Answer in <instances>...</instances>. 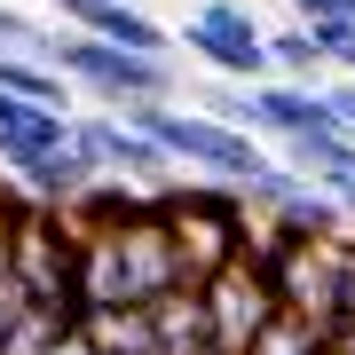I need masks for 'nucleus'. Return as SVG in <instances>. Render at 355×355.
<instances>
[{"label": "nucleus", "instance_id": "f257e3e1", "mask_svg": "<svg viewBox=\"0 0 355 355\" xmlns=\"http://www.w3.org/2000/svg\"><path fill=\"white\" fill-rule=\"evenodd\" d=\"M174 284H190V277H182L174 229H166L158 205L135 221H87L79 229V308H150Z\"/></svg>", "mask_w": 355, "mask_h": 355}, {"label": "nucleus", "instance_id": "f03ea898", "mask_svg": "<svg viewBox=\"0 0 355 355\" xmlns=\"http://www.w3.org/2000/svg\"><path fill=\"white\" fill-rule=\"evenodd\" d=\"M158 214L166 229H174V253H182V277L205 284L214 268L229 261H245L253 253V205L237 198V182H214V174H198V182H158Z\"/></svg>", "mask_w": 355, "mask_h": 355}, {"label": "nucleus", "instance_id": "7ed1b4c3", "mask_svg": "<svg viewBox=\"0 0 355 355\" xmlns=\"http://www.w3.org/2000/svg\"><path fill=\"white\" fill-rule=\"evenodd\" d=\"M119 111L135 119L142 135L158 142L166 158L182 166V174H214V182H253L261 166H268V150H261V135L253 127H229V119H214V111H182L174 95H150V103H119Z\"/></svg>", "mask_w": 355, "mask_h": 355}, {"label": "nucleus", "instance_id": "20e7f679", "mask_svg": "<svg viewBox=\"0 0 355 355\" xmlns=\"http://www.w3.org/2000/svg\"><path fill=\"white\" fill-rule=\"evenodd\" d=\"M8 284L24 292L32 308L64 316V324L87 316V308H79V229H71V214L16 198V214H8Z\"/></svg>", "mask_w": 355, "mask_h": 355}, {"label": "nucleus", "instance_id": "39448f33", "mask_svg": "<svg viewBox=\"0 0 355 355\" xmlns=\"http://www.w3.org/2000/svg\"><path fill=\"white\" fill-rule=\"evenodd\" d=\"M55 71L71 79L79 95L95 103H150V95H174L182 79L166 55H142V48H119V40H95V32H55Z\"/></svg>", "mask_w": 355, "mask_h": 355}, {"label": "nucleus", "instance_id": "423d86ee", "mask_svg": "<svg viewBox=\"0 0 355 355\" xmlns=\"http://www.w3.org/2000/svg\"><path fill=\"white\" fill-rule=\"evenodd\" d=\"M182 48H190L205 71L245 79V87L277 79V64H268V32L253 24V8H245V0H205V8H190V24H182Z\"/></svg>", "mask_w": 355, "mask_h": 355}, {"label": "nucleus", "instance_id": "0eeeda50", "mask_svg": "<svg viewBox=\"0 0 355 355\" xmlns=\"http://www.w3.org/2000/svg\"><path fill=\"white\" fill-rule=\"evenodd\" d=\"M198 292H205V331H214V347H221V355H245V347L268 331V316H284L277 284H268V268H261L253 253L229 261V268H214Z\"/></svg>", "mask_w": 355, "mask_h": 355}, {"label": "nucleus", "instance_id": "6e6552de", "mask_svg": "<svg viewBox=\"0 0 355 355\" xmlns=\"http://www.w3.org/2000/svg\"><path fill=\"white\" fill-rule=\"evenodd\" d=\"M71 142L87 150L95 174H111V182H166V174H174V158H166L127 111H111V103H95V111H71Z\"/></svg>", "mask_w": 355, "mask_h": 355}, {"label": "nucleus", "instance_id": "1a4fd4ad", "mask_svg": "<svg viewBox=\"0 0 355 355\" xmlns=\"http://www.w3.org/2000/svg\"><path fill=\"white\" fill-rule=\"evenodd\" d=\"M71 142V103H40V95H16L0 87V166H32L48 150H64Z\"/></svg>", "mask_w": 355, "mask_h": 355}, {"label": "nucleus", "instance_id": "9d476101", "mask_svg": "<svg viewBox=\"0 0 355 355\" xmlns=\"http://www.w3.org/2000/svg\"><path fill=\"white\" fill-rule=\"evenodd\" d=\"M253 95H261V135L268 142H300V135H331L340 127V119H331V95L316 87V79H261Z\"/></svg>", "mask_w": 355, "mask_h": 355}, {"label": "nucleus", "instance_id": "9b49d317", "mask_svg": "<svg viewBox=\"0 0 355 355\" xmlns=\"http://www.w3.org/2000/svg\"><path fill=\"white\" fill-rule=\"evenodd\" d=\"M71 32H95V40H119V48H142V55H166V24L142 0H48Z\"/></svg>", "mask_w": 355, "mask_h": 355}, {"label": "nucleus", "instance_id": "f8f14e48", "mask_svg": "<svg viewBox=\"0 0 355 355\" xmlns=\"http://www.w3.org/2000/svg\"><path fill=\"white\" fill-rule=\"evenodd\" d=\"M8 182H16V198H32V205H55V214H64V205H79V190L95 182V166H87V150H79V142H64V150H48V158L16 166Z\"/></svg>", "mask_w": 355, "mask_h": 355}, {"label": "nucleus", "instance_id": "ddd939ff", "mask_svg": "<svg viewBox=\"0 0 355 355\" xmlns=\"http://www.w3.org/2000/svg\"><path fill=\"white\" fill-rule=\"evenodd\" d=\"M150 331H158V355H205L214 331H205V292L198 284H174L150 300Z\"/></svg>", "mask_w": 355, "mask_h": 355}, {"label": "nucleus", "instance_id": "4468645a", "mask_svg": "<svg viewBox=\"0 0 355 355\" xmlns=\"http://www.w3.org/2000/svg\"><path fill=\"white\" fill-rule=\"evenodd\" d=\"M0 55H32V64H55V24H40L32 8L0 0Z\"/></svg>", "mask_w": 355, "mask_h": 355}, {"label": "nucleus", "instance_id": "2eb2a0df", "mask_svg": "<svg viewBox=\"0 0 355 355\" xmlns=\"http://www.w3.org/2000/svg\"><path fill=\"white\" fill-rule=\"evenodd\" d=\"M268 64H277V79H316V71H331L308 24H284V32H268Z\"/></svg>", "mask_w": 355, "mask_h": 355}, {"label": "nucleus", "instance_id": "dca6fc26", "mask_svg": "<svg viewBox=\"0 0 355 355\" xmlns=\"http://www.w3.org/2000/svg\"><path fill=\"white\" fill-rule=\"evenodd\" d=\"M245 355H331V340H324L308 316H268V331H261Z\"/></svg>", "mask_w": 355, "mask_h": 355}, {"label": "nucleus", "instance_id": "f3484780", "mask_svg": "<svg viewBox=\"0 0 355 355\" xmlns=\"http://www.w3.org/2000/svg\"><path fill=\"white\" fill-rule=\"evenodd\" d=\"M316 48H324V64L331 71H355V16H316Z\"/></svg>", "mask_w": 355, "mask_h": 355}, {"label": "nucleus", "instance_id": "a211bd4d", "mask_svg": "<svg viewBox=\"0 0 355 355\" xmlns=\"http://www.w3.org/2000/svg\"><path fill=\"white\" fill-rule=\"evenodd\" d=\"M324 95H331V119H340V127L355 135V71H347V79H331Z\"/></svg>", "mask_w": 355, "mask_h": 355}, {"label": "nucleus", "instance_id": "6ab92c4d", "mask_svg": "<svg viewBox=\"0 0 355 355\" xmlns=\"http://www.w3.org/2000/svg\"><path fill=\"white\" fill-rule=\"evenodd\" d=\"M48 355H103L95 340H87V331H79V324H64V331H55V340H48Z\"/></svg>", "mask_w": 355, "mask_h": 355}]
</instances>
